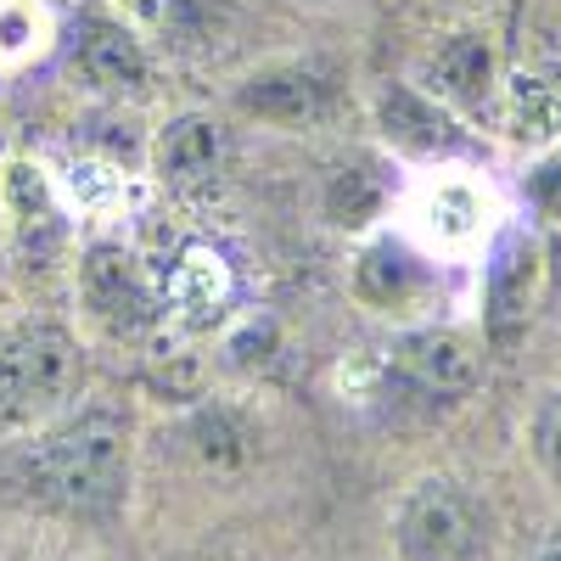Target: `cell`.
Masks as SVG:
<instances>
[{"label":"cell","instance_id":"obj_9","mask_svg":"<svg viewBox=\"0 0 561 561\" xmlns=\"http://www.w3.org/2000/svg\"><path fill=\"white\" fill-rule=\"evenodd\" d=\"M433 79H438L444 96H455V102H466V107H478V102L489 96V84H494V57H489V45H483L478 34H455L444 51H438V62H433Z\"/></svg>","mask_w":561,"mask_h":561},{"label":"cell","instance_id":"obj_13","mask_svg":"<svg viewBox=\"0 0 561 561\" xmlns=\"http://www.w3.org/2000/svg\"><path fill=\"white\" fill-rule=\"evenodd\" d=\"M370 208H377V180H370L365 169H343L337 180H332V219L337 225H359V219H370Z\"/></svg>","mask_w":561,"mask_h":561},{"label":"cell","instance_id":"obj_15","mask_svg":"<svg viewBox=\"0 0 561 561\" xmlns=\"http://www.w3.org/2000/svg\"><path fill=\"white\" fill-rule=\"evenodd\" d=\"M534 444H539V460H545V472L561 483V399L545 404L539 415V427H534Z\"/></svg>","mask_w":561,"mask_h":561},{"label":"cell","instance_id":"obj_16","mask_svg":"<svg viewBox=\"0 0 561 561\" xmlns=\"http://www.w3.org/2000/svg\"><path fill=\"white\" fill-rule=\"evenodd\" d=\"M528 185H534V203H539L545 214H561V158H550V163H539Z\"/></svg>","mask_w":561,"mask_h":561},{"label":"cell","instance_id":"obj_8","mask_svg":"<svg viewBox=\"0 0 561 561\" xmlns=\"http://www.w3.org/2000/svg\"><path fill=\"white\" fill-rule=\"evenodd\" d=\"M382 129L410 152H444L455 147V124L415 90H388L382 96Z\"/></svg>","mask_w":561,"mask_h":561},{"label":"cell","instance_id":"obj_14","mask_svg":"<svg viewBox=\"0 0 561 561\" xmlns=\"http://www.w3.org/2000/svg\"><path fill=\"white\" fill-rule=\"evenodd\" d=\"M197 449H203V460H214V466H237L248 449H242V433L230 427V415H203L197 421Z\"/></svg>","mask_w":561,"mask_h":561},{"label":"cell","instance_id":"obj_3","mask_svg":"<svg viewBox=\"0 0 561 561\" xmlns=\"http://www.w3.org/2000/svg\"><path fill=\"white\" fill-rule=\"evenodd\" d=\"M73 377V354L57 332H28L0 343V421H23L45 410Z\"/></svg>","mask_w":561,"mask_h":561},{"label":"cell","instance_id":"obj_7","mask_svg":"<svg viewBox=\"0 0 561 561\" xmlns=\"http://www.w3.org/2000/svg\"><path fill=\"white\" fill-rule=\"evenodd\" d=\"M79 73L102 90H140L147 84V57L118 23H84L79 34Z\"/></svg>","mask_w":561,"mask_h":561},{"label":"cell","instance_id":"obj_17","mask_svg":"<svg viewBox=\"0 0 561 561\" xmlns=\"http://www.w3.org/2000/svg\"><path fill=\"white\" fill-rule=\"evenodd\" d=\"M545 96H550V124H561V68L545 79Z\"/></svg>","mask_w":561,"mask_h":561},{"label":"cell","instance_id":"obj_11","mask_svg":"<svg viewBox=\"0 0 561 561\" xmlns=\"http://www.w3.org/2000/svg\"><path fill=\"white\" fill-rule=\"evenodd\" d=\"M320 102H325V84L309 79V73H264V79H253V84L242 90V107H248V113L287 118V124L320 113Z\"/></svg>","mask_w":561,"mask_h":561},{"label":"cell","instance_id":"obj_10","mask_svg":"<svg viewBox=\"0 0 561 561\" xmlns=\"http://www.w3.org/2000/svg\"><path fill=\"white\" fill-rule=\"evenodd\" d=\"M129 7L169 45H203L225 18V0H129Z\"/></svg>","mask_w":561,"mask_h":561},{"label":"cell","instance_id":"obj_4","mask_svg":"<svg viewBox=\"0 0 561 561\" xmlns=\"http://www.w3.org/2000/svg\"><path fill=\"white\" fill-rule=\"evenodd\" d=\"M393 359H399V370L421 393H438V399H455V393H466L478 382V354H472V343H460L455 332L404 337Z\"/></svg>","mask_w":561,"mask_h":561},{"label":"cell","instance_id":"obj_6","mask_svg":"<svg viewBox=\"0 0 561 561\" xmlns=\"http://www.w3.org/2000/svg\"><path fill=\"white\" fill-rule=\"evenodd\" d=\"M84 298H90V309H96L107 325H135V320H147V309H152L135 264L124 253H113V248L90 253V264H84Z\"/></svg>","mask_w":561,"mask_h":561},{"label":"cell","instance_id":"obj_2","mask_svg":"<svg viewBox=\"0 0 561 561\" xmlns=\"http://www.w3.org/2000/svg\"><path fill=\"white\" fill-rule=\"evenodd\" d=\"M399 550H404V561H472L483 550L478 505L449 483L415 489V500L399 517Z\"/></svg>","mask_w":561,"mask_h":561},{"label":"cell","instance_id":"obj_1","mask_svg":"<svg viewBox=\"0 0 561 561\" xmlns=\"http://www.w3.org/2000/svg\"><path fill=\"white\" fill-rule=\"evenodd\" d=\"M34 483L39 494L79 511V517H102L124 500L129 483V438L113 415H84L73 427H62L51 444L34 455Z\"/></svg>","mask_w":561,"mask_h":561},{"label":"cell","instance_id":"obj_12","mask_svg":"<svg viewBox=\"0 0 561 561\" xmlns=\"http://www.w3.org/2000/svg\"><path fill=\"white\" fill-rule=\"evenodd\" d=\"M415 259L410 253H399V248H377V253H365V264H359V293L370 298V304H404L410 293H415Z\"/></svg>","mask_w":561,"mask_h":561},{"label":"cell","instance_id":"obj_18","mask_svg":"<svg viewBox=\"0 0 561 561\" xmlns=\"http://www.w3.org/2000/svg\"><path fill=\"white\" fill-rule=\"evenodd\" d=\"M539 561H561V539H550V550H545Z\"/></svg>","mask_w":561,"mask_h":561},{"label":"cell","instance_id":"obj_5","mask_svg":"<svg viewBox=\"0 0 561 561\" xmlns=\"http://www.w3.org/2000/svg\"><path fill=\"white\" fill-rule=\"evenodd\" d=\"M225 169V135L208 118H174L158 135V174L180 192H203Z\"/></svg>","mask_w":561,"mask_h":561}]
</instances>
